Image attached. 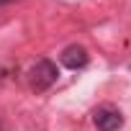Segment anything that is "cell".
Listing matches in <instances>:
<instances>
[{
  "label": "cell",
  "mask_w": 131,
  "mask_h": 131,
  "mask_svg": "<svg viewBox=\"0 0 131 131\" xmlns=\"http://www.w3.org/2000/svg\"><path fill=\"white\" fill-rule=\"evenodd\" d=\"M57 80H59V70H57V64H54L51 59H39L34 67L28 70V85H31V90H36V93L49 90Z\"/></svg>",
  "instance_id": "obj_1"
},
{
  "label": "cell",
  "mask_w": 131,
  "mask_h": 131,
  "mask_svg": "<svg viewBox=\"0 0 131 131\" xmlns=\"http://www.w3.org/2000/svg\"><path fill=\"white\" fill-rule=\"evenodd\" d=\"M93 123L98 131H118L123 126V113L113 105H100L93 113Z\"/></svg>",
  "instance_id": "obj_2"
},
{
  "label": "cell",
  "mask_w": 131,
  "mask_h": 131,
  "mask_svg": "<svg viewBox=\"0 0 131 131\" xmlns=\"http://www.w3.org/2000/svg\"><path fill=\"white\" fill-rule=\"evenodd\" d=\"M88 59H90V54H88V49L80 46V44L67 46V49L62 51V57H59V62H62L67 70H82L85 64H88Z\"/></svg>",
  "instance_id": "obj_3"
},
{
  "label": "cell",
  "mask_w": 131,
  "mask_h": 131,
  "mask_svg": "<svg viewBox=\"0 0 131 131\" xmlns=\"http://www.w3.org/2000/svg\"><path fill=\"white\" fill-rule=\"evenodd\" d=\"M3 3H10V0H0V5H3Z\"/></svg>",
  "instance_id": "obj_4"
}]
</instances>
